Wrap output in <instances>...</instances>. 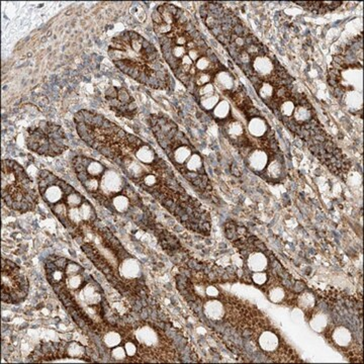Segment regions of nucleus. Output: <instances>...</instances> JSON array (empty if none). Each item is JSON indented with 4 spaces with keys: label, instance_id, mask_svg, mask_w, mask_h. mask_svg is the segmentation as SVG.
<instances>
[{
    "label": "nucleus",
    "instance_id": "24",
    "mask_svg": "<svg viewBox=\"0 0 364 364\" xmlns=\"http://www.w3.org/2000/svg\"><path fill=\"white\" fill-rule=\"evenodd\" d=\"M123 347L125 349L128 358L134 359L133 361H138V346L132 338H128V340H125Z\"/></svg>",
    "mask_w": 364,
    "mask_h": 364
},
{
    "label": "nucleus",
    "instance_id": "25",
    "mask_svg": "<svg viewBox=\"0 0 364 364\" xmlns=\"http://www.w3.org/2000/svg\"><path fill=\"white\" fill-rule=\"evenodd\" d=\"M268 297L269 300L274 303H281L285 298V290L283 289V287L274 286L272 289L270 288L268 293Z\"/></svg>",
    "mask_w": 364,
    "mask_h": 364
},
{
    "label": "nucleus",
    "instance_id": "17",
    "mask_svg": "<svg viewBox=\"0 0 364 364\" xmlns=\"http://www.w3.org/2000/svg\"><path fill=\"white\" fill-rule=\"evenodd\" d=\"M263 174H266L270 179H279L283 174V164L279 158L275 157L270 160Z\"/></svg>",
    "mask_w": 364,
    "mask_h": 364
},
{
    "label": "nucleus",
    "instance_id": "23",
    "mask_svg": "<svg viewBox=\"0 0 364 364\" xmlns=\"http://www.w3.org/2000/svg\"><path fill=\"white\" fill-rule=\"evenodd\" d=\"M221 97L217 93H214L210 96H206V97H201L199 98V103L201 106L206 110V111H212L216 104L220 102Z\"/></svg>",
    "mask_w": 364,
    "mask_h": 364
},
{
    "label": "nucleus",
    "instance_id": "9",
    "mask_svg": "<svg viewBox=\"0 0 364 364\" xmlns=\"http://www.w3.org/2000/svg\"><path fill=\"white\" fill-rule=\"evenodd\" d=\"M270 155L271 153L263 149H254L249 152L246 156L247 166L255 173H264L268 163L270 162Z\"/></svg>",
    "mask_w": 364,
    "mask_h": 364
},
{
    "label": "nucleus",
    "instance_id": "30",
    "mask_svg": "<svg viewBox=\"0 0 364 364\" xmlns=\"http://www.w3.org/2000/svg\"><path fill=\"white\" fill-rule=\"evenodd\" d=\"M205 293H206V295H207L208 297H210V298H212V299H217L219 296H220L219 289H217L215 286H213V285H210V286L206 287Z\"/></svg>",
    "mask_w": 364,
    "mask_h": 364
},
{
    "label": "nucleus",
    "instance_id": "28",
    "mask_svg": "<svg viewBox=\"0 0 364 364\" xmlns=\"http://www.w3.org/2000/svg\"><path fill=\"white\" fill-rule=\"evenodd\" d=\"M252 279L257 285H264L268 281V274L265 271L254 272L252 275Z\"/></svg>",
    "mask_w": 364,
    "mask_h": 364
},
{
    "label": "nucleus",
    "instance_id": "10",
    "mask_svg": "<svg viewBox=\"0 0 364 364\" xmlns=\"http://www.w3.org/2000/svg\"><path fill=\"white\" fill-rule=\"evenodd\" d=\"M121 279L134 280L138 279L141 275V264L135 258L126 256L121 261L118 268Z\"/></svg>",
    "mask_w": 364,
    "mask_h": 364
},
{
    "label": "nucleus",
    "instance_id": "8",
    "mask_svg": "<svg viewBox=\"0 0 364 364\" xmlns=\"http://www.w3.org/2000/svg\"><path fill=\"white\" fill-rule=\"evenodd\" d=\"M77 292V303L78 304H83L84 310L86 308L85 315L88 316L89 312L91 314L94 313V315H97V306L101 303L102 301V295H101V287L98 285L96 281H94L92 278L88 277L86 282L83 284V286L76 290Z\"/></svg>",
    "mask_w": 364,
    "mask_h": 364
},
{
    "label": "nucleus",
    "instance_id": "5",
    "mask_svg": "<svg viewBox=\"0 0 364 364\" xmlns=\"http://www.w3.org/2000/svg\"><path fill=\"white\" fill-rule=\"evenodd\" d=\"M29 280L13 262L2 259V302L20 303L29 294Z\"/></svg>",
    "mask_w": 364,
    "mask_h": 364
},
{
    "label": "nucleus",
    "instance_id": "19",
    "mask_svg": "<svg viewBox=\"0 0 364 364\" xmlns=\"http://www.w3.org/2000/svg\"><path fill=\"white\" fill-rule=\"evenodd\" d=\"M85 355V347L80 343L71 342L66 347V356L71 358H82Z\"/></svg>",
    "mask_w": 364,
    "mask_h": 364
},
{
    "label": "nucleus",
    "instance_id": "22",
    "mask_svg": "<svg viewBox=\"0 0 364 364\" xmlns=\"http://www.w3.org/2000/svg\"><path fill=\"white\" fill-rule=\"evenodd\" d=\"M328 325V319L324 314H317L311 321L312 328L317 332H323Z\"/></svg>",
    "mask_w": 364,
    "mask_h": 364
},
{
    "label": "nucleus",
    "instance_id": "20",
    "mask_svg": "<svg viewBox=\"0 0 364 364\" xmlns=\"http://www.w3.org/2000/svg\"><path fill=\"white\" fill-rule=\"evenodd\" d=\"M274 90H275V86H273L272 84H270L268 82H263L260 85V87L257 89V92H258V95L260 96V98L268 105L270 103V101L272 100Z\"/></svg>",
    "mask_w": 364,
    "mask_h": 364
},
{
    "label": "nucleus",
    "instance_id": "12",
    "mask_svg": "<svg viewBox=\"0 0 364 364\" xmlns=\"http://www.w3.org/2000/svg\"><path fill=\"white\" fill-rule=\"evenodd\" d=\"M248 132L251 136L257 139H261L266 137L270 133V130L267 121L261 117H256L250 119L248 121Z\"/></svg>",
    "mask_w": 364,
    "mask_h": 364
},
{
    "label": "nucleus",
    "instance_id": "1",
    "mask_svg": "<svg viewBox=\"0 0 364 364\" xmlns=\"http://www.w3.org/2000/svg\"><path fill=\"white\" fill-rule=\"evenodd\" d=\"M108 55L122 73L152 88L166 89L169 74L157 49L136 31L125 30L112 39Z\"/></svg>",
    "mask_w": 364,
    "mask_h": 364
},
{
    "label": "nucleus",
    "instance_id": "4",
    "mask_svg": "<svg viewBox=\"0 0 364 364\" xmlns=\"http://www.w3.org/2000/svg\"><path fill=\"white\" fill-rule=\"evenodd\" d=\"M27 146L39 155L55 157L68 149V140L60 125L42 121L28 129Z\"/></svg>",
    "mask_w": 364,
    "mask_h": 364
},
{
    "label": "nucleus",
    "instance_id": "21",
    "mask_svg": "<svg viewBox=\"0 0 364 364\" xmlns=\"http://www.w3.org/2000/svg\"><path fill=\"white\" fill-rule=\"evenodd\" d=\"M122 342V336L118 331H108L103 335V343L111 349L121 345Z\"/></svg>",
    "mask_w": 364,
    "mask_h": 364
},
{
    "label": "nucleus",
    "instance_id": "16",
    "mask_svg": "<svg viewBox=\"0 0 364 364\" xmlns=\"http://www.w3.org/2000/svg\"><path fill=\"white\" fill-rule=\"evenodd\" d=\"M213 85L217 86L220 89L226 93L231 92L233 89V85H234V81L233 78L231 76V74L229 73V71L222 70L220 71L213 79Z\"/></svg>",
    "mask_w": 364,
    "mask_h": 364
},
{
    "label": "nucleus",
    "instance_id": "18",
    "mask_svg": "<svg viewBox=\"0 0 364 364\" xmlns=\"http://www.w3.org/2000/svg\"><path fill=\"white\" fill-rule=\"evenodd\" d=\"M212 111L214 118L217 121H223L224 122L231 115V106L227 100H220V102Z\"/></svg>",
    "mask_w": 364,
    "mask_h": 364
},
{
    "label": "nucleus",
    "instance_id": "13",
    "mask_svg": "<svg viewBox=\"0 0 364 364\" xmlns=\"http://www.w3.org/2000/svg\"><path fill=\"white\" fill-rule=\"evenodd\" d=\"M247 266L253 273L265 271L268 266V258L261 252H253L247 258Z\"/></svg>",
    "mask_w": 364,
    "mask_h": 364
},
{
    "label": "nucleus",
    "instance_id": "27",
    "mask_svg": "<svg viewBox=\"0 0 364 364\" xmlns=\"http://www.w3.org/2000/svg\"><path fill=\"white\" fill-rule=\"evenodd\" d=\"M298 303L303 308H311V307L314 306L315 300H314L312 295L304 294L303 296L299 297V302Z\"/></svg>",
    "mask_w": 364,
    "mask_h": 364
},
{
    "label": "nucleus",
    "instance_id": "2",
    "mask_svg": "<svg viewBox=\"0 0 364 364\" xmlns=\"http://www.w3.org/2000/svg\"><path fill=\"white\" fill-rule=\"evenodd\" d=\"M1 164V189L5 205L23 213L34 210L39 203V193L25 169L10 159H3Z\"/></svg>",
    "mask_w": 364,
    "mask_h": 364
},
{
    "label": "nucleus",
    "instance_id": "29",
    "mask_svg": "<svg viewBox=\"0 0 364 364\" xmlns=\"http://www.w3.org/2000/svg\"><path fill=\"white\" fill-rule=\"evenodd\" d=\"M198 93V96L199 98L201 97H206V96H210V95H212L215 93V86L213 85V83H210V84H207L201 88L197 89V92Z\"/></svg>",
    "mask_w": 364,
    "mask_h": 364
},
{
    "label": "nucleus",
    "instance_id": "7",
    "mask_svg": "<svg viewBox=\"0 0 364 364\" xmlns=\"http://www.w3.org/2000/svg\"><path fill=\"white\" fill-rule=\"evenodd\" d=\"M105 97L110 107L119 117L133 119L138 111L137 104L125 88L111 87L105 92Z\"/></svg>",
    "mask_w": 364,
    "mask_h": 364
},
{
    "label": "nucleus",
    "instance_id": "15",
    "mask_svg": "<svg viewBox=\"0 0 364 364\" xmlns=\"http://www.w3.org/2000/svg\"><path fill=\"white\" fill-rule=\"evenodd\" d=\"M297 4L303 6V8L312 10V11H316L319 13H325L328 12L330 10H334L335 8L339 7L342 2L341 1H337V2H303V1H297Z\"/></svg>",
    "mask_w": 364,
    "mask_h": 364
},
{
    "label": "nucleus",
    "instance_id": "31",
    "mask_svg": "<svg viewBox=\"0 0 364 364\" xmlns=\"http://www.w3.org/2000/svg\"><path fill=\"white\" fill-rule=\"evenodd\" d=\"M56 347H57V345H53V349L51 350V352H53V354H54V355L56 354V352H54V351L56 350ZM45 354H46V356L44 357V359H46V361H47L48 359H51V358H52V354H50V353H48V352H46ZM54 355H53V359L55 358V356H54Z\"/></svg>",
    "mask_w": 364,
    "mask_h": 364
},
{
    "label": "nucleus",
    "instance_id": "11",
    "mask_svg": "<svg viewBox=\"0 0 364 364\" xmlns=\"http://www.w3.org/2000/svg\"><path fill=\"white\" fill-rule=\"evenodd\" d=\"M204 312L208 319L220 321L223 320L226 315V306L219 299H212L204 304Z\"/></svg>",
    "mask_w": 364,
    "mask_h": 364
},
{
    "label": "nucleus",
    "instance_id": "14",
    "mask_svg": "<svg viewBox=\"0 0 364 364\" xmlns=\"http://www.w3.org/2000/svg\"><path fill=\"white\" fill-rule=\"evenodd\" d=\"M332 339L337 347L344 349L348 348L353 342V335L348 328L344 326H339L334 329Z\"/></svg>",
    "mask_w": 364,
    "mask_h": 364
},
{
    "label": "nucleus",
    "instance_id": "3",
    "mask_svg": "<svg viewBox=\"0 0 364 364\" xmlns=\"http://www.w3.org/2000/svg\"><path fill=\"white\" fill-rule=\"evenodd\" d=\"M131 338L138 346V361H175V350L168 338L157 328L140 326L134 330Z\"/></svg>",
    "mask_w": 364,
    "mask_h": 364
},
{
    "label": "nucleus",
    "instance_id": "6",
    "mask_svg": "<svg viewBox=\"0 0 364 364\" xmlns=\"http://www.w3.org/2000/svg\"><path fill=\"white\" fill-rule=\"evenodd\" d=\"M128 184L118 172L113 169H106L102 175L99 184V189L93 197L102 206L111 208L112 199L118 194L125 191Z\"/></svg>",
    "mask_w": 364,
    "mask_h": 364
},
{
    "label": "nucleus",
    "instance_id": "26",
    "mask_svg": "<svg viewBox=\"0 0 364 364\" xmlns=\"http://www.w3.org/2000/svg\"><path fill=\"white\" fill-rule=\"evenodd\" d=\"M112 357L117 360V361H125L128 359V356H126V352H125V349L123 346L121 345H119V346H116L114 348H112Z\"/></svg>",
    "mask_w": 364,
    "mask_h": 364
}]
</instances>
